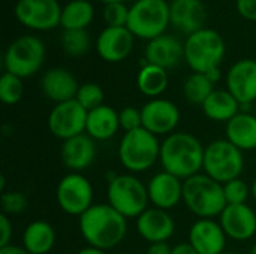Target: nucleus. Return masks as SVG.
Instances as JSON below:
<instances>
[{"label": "nucleus", "instance_id": "f257e3e1", "mask_svg": "<svg viewBox=\"0 0 256 254\" xmlns=\"http://www.w3.org/2000/svg\"><path fill=\"white\" fill-rule=\"evenodd\" d=\"M80 232L90 247L111 250L128 234V219L110 204H96L80 217Z\"/></svg>", "mask_w": 256, "mask_h": 254}, {"label": "nucleus", "instance_id": "f03ea898", "mask_svg": "<svg viewBox=\"0 0 256 254\" xmlns=\"http://www.w3.org/2000/svg\"><path fill=\"white\" fill-rule=\"evenodd\" d=\"M206 148L196 136L188 132H174L160 144V165L165 172L188 180L204 168Z\"/></svg>", "mask_w": 256, "mask_h": 254}, {"label": "nucleus", "instance_id": "7ed1b4c3", "mask_svg": "<svg viewBox=\"0 0 256 254\" xmlns=\"http://www.w3.org/2000/svg\"><path fill=\"white\" fill-rule=\"evenodd\" d=\"M183 202L200 219H213L225 210L224 184L207 174H196L183 181Z\"/></svg>", "mask_w": 256, "mask_h": 254}, {"label": "nucleus", "instance_id": "20e7f679", "mask_svg": "<svg viewBox=\"0 0 256 254\" xmlns=\"http://www.w3.org/2000/svg\"><path fill=\"white\" fill-rule=\"evenodd\" d=\"M160 157V142L156 135L144 127L126 132L118 145V159L122 165L134 172L148 171Z\"/></svg>", "mask_w": 256, "mask_h": 254}, {"label": "nucleus", "instance_id": "39448f33", "mask_svg": "<svg viewBox=\"0 0 256 254\" xmlns=\"http://www.w3.org/2000/svg\"><path fill=\"white\" fill-rule=\"evenodd\" d=\"M108 204L126 219H138L150 202L147 186L130 174L114 175L108 183Z\"/></svg>", "mask_w": 256, "mask_h": 254}, {"label": "nucleus", "instance_id": "423d86ee", "mask_svg": "<svg viewBox=\"0 0 256 254\" xmlns=\"http://www.w3.org/2000/svg\"><path fill=\"white\" fill-rule=\"evenodd\" d=\"M224 54V39L212 28H202L190 34L184 43V60L196 73H207L218 69Z\"/></svg>", "mask_w": 256, "mask_h": 254}, {"label": "nucleus", "instance_id": "0eeeda50", "mask_svg": "<svg viewBox=\"0 0 256 254\" xmlns=\"http://www.w3.org/2000/svg\"><path fill=\"white\" fill-rule=\"evenodd\" d=\"M206 174L220 184L240 178L244 169L243 151L228 139H218L206 147L204 168Z\"/></svg>", "mask_w": 256, "mask_h": 254}, {"label": "nucleus", "instance_id": "6e6552de", "mask_svg": "<svg viewBox=\"0 0 256 254\" xmlns=\"http://www.w3.org/2000/svg\"><path fill=\"white\" fill-rule=\"evenodd\" d=\"M170 21V6L165 0H138L129 10L126 27L134 36L153 40L164 34Z\"/></svg>", "mask_w": 256, "mask_h": 254}, {"label": "nucleus", "instance_id": "1a4fd4ad", "mask_svg": "<svg viewBox=\"0 0 256 254\" xmlns=\"http://www.w3.org/2000/svg\"><path fill=\"white\" fill-rule=\"evenodd\" d=\"M45 57V46L36 36H21L14 40L4 54L6 72L20 78H27L36 73Z\"/></svg>", "mask_w": 256, "mask_h": 254}, {"label": "nucleus", "instance_id": "9d476101", "mask_svg": "<svg viewBox=\"0 0 256 254\" xmlns=\"http://www.w3.org/2000/svg\"><path fill=\"white\" fill-rule=\"evenodd\" d=\"M56 199L66 214L81 217L94 205L92 183L80 172H70L58 181Z\"/></svg>", "mask_w": 256, "mask_h": 254}, {"label": "nucleus", "instance_id": "9b49d317", "mask_svg": "<svg viewBox=\"0 0 256 254\" xmlns=\"http://www.w3.org/2000/svg\"><path fill=\"white\" fill-rule=\"evenodd\" d=\"M87 114L75 99L56 103L48 115V129L62 141L82 135L87 126Z\"/></svg>", "mask_w": 256, "mask_h": 254}, {"label": "nucleus", "instance_id": "f8f14e48", "mask_svg": "<svg viewBox=\"0 0 256 254\" xmlns=\"http://www.w3.org/2000/svg\"><path fill=\"white\" fill-rule=\"evenodd\" d=\"M15 15L28 28L50 30L60 24L62 9L57 0H20Z\"/></svg>", "mask_w": 256, "mask_h": 254}, {"label": "nucleus", "instance_id": "ddd939ff", "mask_svg": "<svg viewBox=\"0 0 256 254\" xmlns=\"http://www.w3.org/2000/svg\"><path fill=\"white\" fill-rule=\"evenodd\" d=\"M142 127L150 133L171 135L180 123V109L176 103L166 99H152L142 108Z\"/></svg>", "mask_w": 256, "mask_h": 254}, {"label": "nucleus", "instance_id": "4468645a", "mask_svg": "<svg viewBox=\"0 0 256 254\" xmlns=\"http://www.w3.org/2000/svg\"><path fill=\"white\" fill-rule=\"evenodd\" d=\"M219 223L230 240L248 241L256 235V213L246 204L226 205Z\"/></svg>", "mask_w": 256, "mask_h": 254}, {"label": "nucleus", "instance_id": "2eb2a0df", "mask_svg": "<svg viewBox=\"0 0 256 254\" xmlns=\"http://www.w3.org/2000/svg\"><path fill=\"white\" fill-rule=\"evenodd\" d=\"M228 91L237 99L242 106L256 100V61L240 60L231 66L226 75Z\"/></svg>", "mask_w": 256, "mask_h": 254}, {"label": "nucleus", "instance_id": "dca6fc26", "mask_svg": "<svg viewBox=\"0 0 256 254\" xmlns=\"http://www.w3.org/2000/svg\"><path fill=\"white\" fill-rule=\"evenodd\" d=\"M226 238L220 223L213 219H200L189 231V243L198 254H222Z\"/></svg>", "mask_w": 256, "mask_h": 254}, {"label": "nucleus", "instance_id": "f3484780", "mask_svg": "<svg viewBox=\"0 0 256 254\" xmlns=\"http://www.w3.org/2000/svg\"><path fill=\"white\" fill-rule=\"evenodd\" d=\"M150 202L160 210H172L183 201V180L165 171L152 177L147 184Z\"/></svg>", "mask_w": 256, "mask_h": 254}, {"label": "nucleus", "instance_id": "a211bd4d", "mask_svg": "<svg viewBox=\"0 0 256 254\" xmlns=\"http://www.w3.org/2000/svg\"><path fill=\"white\" fill-rule=\"evenodd\" d=\"M136 231L140 237L150 244L166 243L176 231V223L168 211L160 208H147L136 219Z\"/></svg>", "mask_w": 256, "mask_h": 254}, {"label": "nucleus", "instance_id": "6ab92c4d", "mask_svg": "<svg viewBox=\"0 0 256 254\" xmlns=\"http://www.w3.org/2000/svg\"><path fill=\"white\" fill-rule=\"evenodd\" d=\"M98 52L110 63L124 60L134 48V34L128 27H106L98 37Z\"/></svg>", "mask_w": 256, "mask_h": 254}, {"label": "nucleus", "instance_id": "aec40b11", "mask_svg": "<svg viewBox=\"0 0 256 254\" xmlns=\"http://www.w3.org/2000/svg\"><path fill=\"white\" fill-rule=\"evenodd\" d=\"M63 165L72 172L87 169L96 159V144L87 133L63 141L60 150Z\"/></svg>", "mask_w": 256, "mask_h": 254}, {"label": "nucleus", "instance_id": "412c9836", "mask_svg": "<svg viewBox=\"0 0 256 254\" xmlns=\"http://www.w3.org/2000/svg\"><path fill=\"white\" fill-rule=\"evenodd\" d=\"M170 16L176 28L190 36L204 28L207 13L201 0H174L170 6Z\"/></svg>", "mask_w": 256, "mask_h": 254}, {"label": "nucleus", "instance_id": "4be33fe9", "mask_svg": "<svg viewBox=\"0 0 256 254\" xmlns=\"http://www.w3.org/2000/svg\"><path fill=\"white\" fill-rule=\"evenodd\" d=\"M40 88L45 97L56 103L74 100L80 90V85L75 76L66 69H50L44 73L40 79Z\"/></svg>", "mask_w": 256, "mask_h": 254}, {"label": "nucleus", "instance_id": "5701e85b", "mask_svg": "<svg viewBox=\"0 0 256 254\" xmlns=\"http://www.w3.org/2000/svg\"><path fill=\"white\" fill-rule=\"evenodd\" d=\"M184 57V45H182L174 36L162 34L148 42L146 48L147 63L171 69L178 64V61Z\"/></svg>", "mask_w": 256, "mask_h": 254}, {"label": "nucleus", "instance_id": "b1692460", "mask_svg": "<svg viewBox=\"0 0 256 254\" xmlns=\"http://www.w3.org/2000/svg\"><path fill=\"white\" fill-rule=\"evenodd\" d=\"M120 129L118 112L108 106L102 105L87 114V126L86 133L94 141H106L116 136Z\"/></svg>", "mask_w": 256, "mask_h": 254}, {"label": "nucleus", "instance_id": "393cba45", "mask_svg": "<svg viewBox=\"0 0 256 254\" xmlns=\"http://www.w3.org/2000/svg\"><path fill=\"white\" fill-rule=\"evenodd\" d=\"M226 139L242 151L256 150V117L238 112L226 123Z\"/></svg>", "mask_w": 256, "mask_h": 254}, {"label": "nucleus", "instance_id": "a878e982", "mask_svg": "<svg viewBox=\"0 0 256 254\" xmlns=\"http://www.w3.org/2000/svg\"><path fill=\"white\" fill-rule=\"evenodd\" d=\"M56 243L54 228L44 220L32 222L22 234V247L30 254H48Z\"/></svg>", "mask_w": 256, "mask_h": 254}, {"label": "nucleus", "instance_id": "bb28decb", "mask_svg": "<svg viewBox=\"0 0 256 254\" xmlns=\"http://www.w3.org/2000/svg\"><path fill=\"white\" fill-rule=\"evenodd\" d=\"M240 103L228 90H214L210 97L204 102L202 111L207 118L213 121H230L238 114Z\"/></svg>", "mask_w": 256, "mask_h": 254}, {"label": "nucleus", "instance_id": "cd10ccee", "mask_svg": "<svg viewBox=\"0 0 256 254\" xmlns=\"http://www.w3.org/2000/svg\"><path fill=\"white\" fill-rule=\"evenodd\" d=\"M136 85L144 96L158 99L168 87V72L164 67L147 63L138 73Z\"/></svg>", "mask_w": 256, "mask_h": 254}, {"label": "nucleus", "instance_id": "c85d7f7f", "mask_svg": "<svg viewBox=\"0 0 256 254\" xmlns=\"http://www.w3.org/2000/svg\"><path fill=\"white\" fill-rule=\"evenodd\" d=\"M93 19V6L87 0H72L62 9L60 24L64 30H84Z\"/></svg>", "mask_w": 256, "mask_h": 254}, {"label": "nucleus", "instance_id": "c756f323", "mask_svg": "<svg viewBox=\"0 0 256 254\" xmlns=\"http://www.w3.org/2000/svg\"><path fill=\"white\" fill-rule=\"evenodd\" d=\"M213 91V82L207 78L206 73H192L190 76H188L183 85L184 97L192 105L202 106Z\"/></svg>", "mask_w": 256, "mask_h": 254}, {"label": "nucleus", "instance_id": "7c9ffc66", "mask_svg": "<svg viewBox=\"0 0 256 254\" xmlns=\"http://www.w3.org/2000/svg\"><path fill=\"white\" fill-rule=\"evenodd\" d=\"M62 46L70 57H81L90 49V36L86 30H64L62 33Z\"/></svg>", "mask_w": 256, "mask_h": 254}, {"label": "nucleus", "instance_id": "2f4dec72", "mask_svg": "<svg viewBox=\"0 0 256 254\" xmlns=\"http://www.w3.org/2000/svg\"><path fill=\"white\" fill-rule=\"evenodd\" d=\"M24 94L22 78L12 75L9 72L3 73L0 78V100L4 105H15L21 100Z\"/></svg>", "mask_w": 256, "mask_h": 254}, {"label": "nucleus", "instance_id": "473e14b6", "mask_svg": "<svg viewBox=\"0 0 256 254\" xmlns=\"http://www.w3.org/2000/svg\"><path fill=\"white\" fill-rule=\"evenodd\" d=\"M75 100L88 112L104 105V90L94 82H86L80 85Z\"/></svg>", "mask_w": 256, "mask_h": 254}, {"label": "nucleus", "instance_id": "72a5a7b5", "mask_svg": "<svg viewBox=\"0 0 256 254\" xmlns=\"http://www.w3.org/2000/svg\"><path fill=\"white\" fill-rule=\"evenodd\" d=\"M224 193L228 205H242L249 198V187L243 180L237 178L224 184Z\"/></svg>", "mask_w": 256, "mask_h": 254}, {"label": "nucleus", "instance_id": "f704fd0d", "mask_svg": "<svg viewBox=\"0 0 256 254\" xmlns=\"http://www.w3.org/2000/svg\"><path fill=\"white\" fill-rule=\"evenodd\" d=\"M129 10L124 3H111L106 4L104 10V19L106 21L108 27H126L129 19Z\"/></svg>", "mask_w": 256, "mask_h": 254}, {"label": "nucleus", "instance_id": "c9c22d12", "mask_svg": "<svg viewBox=\"0 0 256 254\" xmlns=\"http://www.w3.org/2000/svg\"><path fill=\"white\" fill-rule=\"evenodd\" d=\"M2 210L3 214H20L26 210L27 207V198L21 192H4L2 195Z\"/></svg>", "mask_w": 256, "mask_h": 254}, {"label": "nucleus", "instance_id": "e433bc0d", "mask_svg": "<svg viewBox=\"0 0 256 254\" xmlns=\"http://www.w3.org/2000/svg\"><path fill=\"white\" fill-rule=\"evenodd\" d=\"M118 121H120V129L126 132H134L142 127V114L141 109L135 106H126L118 112Z\"/></svg>", "mask_w": 256, "mask_h": 254}, {"label": "nucleus", "instance_id": "4c0bfd02", "mask_svg": "<svg viewBox=\"0 0 256 254\" xmlns=\"http://www.w3.org/2000/svg\"><path fill=\"white\" fill-rule=\"evenodd\" d=\"M12 240V222L6 214L0 216V247H6Z\"/></svg>", "mask_w": 256, "mask_h": 254}, {"label": "nucleus", "instance_id": "58836bf2", "mask_svg": "<svg viewBox=\"0 0 256 254\" xmlns=\"http://www.w3.org/2000/svg\"><path fill=\"white\" fill-rule=\"evenodd\" d=\"M237 9L244 18L256 21V0H237Z\"/></svg>", "mask_w": 256, "mask_h": 254}, {"label": "nucleus", "instance_id": "ea45409f", "mask_svg": "<svg viewBox=\"0 0 256 254\" xmlns=\"http://www.w3.org/2000/svg\"><path fill=\"white\" fill-rule=\"evenodd\" d=\"M172 253V247L168 246V243H154L150 244L147 254H171Z\"/></svg>", "mask_w": 256, "mask_h": 254}, {"label": "nucleus", "instance_id": "a19ab883", "mask_svg": "<svg viewBox=\"0 0 256 254\" xmlns=\"http://www.w3.org/2000/svg\"><path fill=\"white\" fill-rule=\"evenodd\" d=\"M171 254H198L196 250L190 246V243H182L177 244L176 247H172V253Z\"/></svg>", "mask_w": 256, "mask_h": 254}, {"label": "nucleus", "instance_id": "79ce46f5", "mask_svg": "<svg viewBox=\"0 0 256 254\" xmlns=\"http://www.w3.org/2000/svg\"><path fill=\"white\" fill-rule=\"evenodd\" d=\"M0 254H30L24 247L20 246H6V247H0Z\"/></svg>", "mask_w": 256, "mask_h": 254}, {"label": "nucleus", "instance_id": "37998d69", "mask_svg": "<svg viewBox=\"0 0 256 254\" xmlns=\"http://www.w3.org/2000/svg\"><path fill=\"white\" fill-rule=\"evenodd\" d=\"M206 75H207V78H208L213 84L218 82V81L220 79V70H219V67H218V69H213V70H210V72H207Z\"/></svg>", "mask_w": 256, "mask_h": 254}, {"label": "nucleus", "instance_id": "c03bdc74", "mask_svg": "<svg viewBox=\"0 0 256 254\" xmlns=\"http://www.w3.org/2000/svg\"><path fill=\"white\" fill-rule=\"evenodd\" d=\"M76 254H106L104 250H99V249H96V247H86V249H81L80 252Z\"/></svg>", "mask_w": 256, "mask_h": 254}, {"label": "nucleus", "instance_id": "a18cd8bd", "mask_svg": "<svg viewBox=\"0 0 256 254\" xmlns=\"http://www.w3.org/2000/svg\"><path fill=\"white\" fill-rule=\"evenodd\" d=\"M105 4H111V3H124L126 0H102Z\"/></svg>", "mask_w": 256, "mask_h": 254}, {"label": "nucleus", "instance_id": "49530a36", "mask_svg": "<svg viewBox=\"0 0 256 254\" xmlns=\"http://www.w3.org/2000/svg\"><path fill=\"white\" fill-rule=\"evenodd\" d=\"M252 195H254V198H255L256 201V178L255 181H254V184H252Z\"/></svg>", "mask_w": 256, "mask_h": 254}, {"label": "nucleus", "instance_id": "de8ad7c7", "mask_svg": "<svg viewBox=\"0 0 256 254\" xmlns=\"http://www.w3.org/2000/svg\"><path fill=\"white\" fill-rule=\"evenodd\" d=\"M250 254H256V246L252 247V250H250Z\"/></svg>", "mask_w": 256, "mask_h": 254}, {"label": "nucleus", "instance_id": "09e8293b", "mask_svg": "<svg viewBox=\"0 0 256 254\" xmlns=\"http://www.w3.org/2000/svg\"><path fill=\"white\" fill-rule=\"evenodd\" d=\"M222 254H236V253H231V252H224Z\"/></svg>", "mask_w": 256, "mask_h": 254}, {"label": "nucleus", "instance_id": "8fccbe9b", "mask_svg": "<svg viewBox=\"0 0 256 254\" xmlns=\"http://www.w3.org/2000/svg\"><path fill=\"white\" fill-rule=\"evenodd\" d=\"M116 254H128V253H116Z\"/></svg>", "mask_w": 256, "mask_h": 254}]
</instances>
